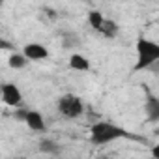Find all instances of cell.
<instances>
[{
	"mask_svg": "<svg viewBox=\"0 0 159 159\" xmlns=\"http://www.w3.org/2000/svg\"><path fill=\"white\" fill-rule=\"evenodd\" d=\"M56 107H58V112L64 116V118H69V120H75L79 116H83L84 112V103L79 96H73V94H66L62 96L58 101H56Z\"/></svg>",
	"mask_w": 159,
	"mask_h": 159,
	"instance_id": "cell-3",
	"label": "cell"
},
{
	"mask_svg": "<svg viewBox=\"0 0 159 159\" xmlns=\"http://www.w3.org/2000/svg\"><path fill=\"white\" fill-rule=\"evenodd\" d=\"M69 67L75 71H90V60L81 52H73L69 56Z\"/></svg>",
	"mask_w": 159,
	"mask_h": 159,
	"instance_id": "cell-9",
	"label": "cell"
},
{
	"mask_svg": "<svg viewBox=\"0 0 159 159\" xmlns=\"http://www.w3.org/2000/svg\"><path fill=\"white\" fill-rule=\"evenodd\" d=\"M152 157H153V159H159V142L153 144V148H152Z\"/></svg>",
	"mask_w": 159,
	"mask_h": 159,
	"instance_id": "cell-15",
	"label": "cell"
},
{
	"mask_svg": "<svg viewBox=\"0 0 159 159\" xmlns=\"http://www.w3.org/2000/svg\"><path fill=\"white\" fill-rule=\"evenodd\" d=\"M105 19H107V17H105L101 11H98V10H90V11H88V25H90L96 32H99V30H101V26H103Z\"/></svg>",
	"mask_w": 159,
	"mask_h": 159,
	"instance_id": "cell-12",
	"label": "cell"
},
{
	"mask_svg": "<svg viewBox=\"0 0 159 159\" xmlns=\"http://www.w3.org/2000/svg\"><path fill=\"white\" fill-rule=\"evenodd\" d=\"M0 45H2V49H10V47H11V45H10L6 39H0Z\"/></svg>",
	"mask_w": 159,
	"mask_h": 159,
	"instance_id": "cell-16",
	"label": "cell"
},
{
	"mask_svg": "<svg viewBox=\"0 0 159 159\" xmlns=\"http://www.w3.org/2000/svg\"><path fill=\"white\" fill-rule=\"evenodd\" d=\"M38 150L45 155H56L62 152V144H58L54 139H49V137H43L38 144Z\"/></svg>",
	"mask_w": 159,
	"mask_h": 159,
	"instance_id": "cell-8",
	"label": "cell"
},
{
	"mask_svg": "<svg viewBox=\"0 0 159 159\" xmlns=\"http://www.w3.org/2000/svg\"><path fill=\"white\" fill-rule=\"evenodd\" d=\"M144 114H146L148 122H152V124L159 122V98H155V96H148L146 98V101H144Z\"/></svg>",
	"mask_w": 159,
	"mask_h": 159,
	"instance_id": "cell-7",
	"label": "cell"
},
{
	"mask_svg": "<svg viewBox=\"0 0 159 159\" xmlns=\"http://www.w3.org/2000/svg\"><path fill=\"white\" fill-rule=\"evenodd\" d=\"M23 54L28 58V62H39V60H47L49 58V49L41 43H26L23 47Z\"/></svg>",
	"mask_w": 159,
	"mask_h": 159,
	"instance_id": "cell-5",
	"label": "cell"
},
{
	"mask_svg": "<svg viewBox=\"0 0 159 159\" xmlns=\"http://www.w3.org/2000/svg\"><path fill=\"white\" fill-rule=\"evenodd\" d=\"M0 98H2V103L11 107V109H19L23 103V92L15 83H2L0 86Z\"/></svg>",
	"mask_w": 159,
	"mask_h": 159,
	"instance_id": "cell-4",
	"label": "cell"
},
{
	"mask_svg": "<svg viewBox=\"0 0 159 159\" xmlns=\"http://www.w3.org/2000/svg\"><path fill=\"white\" fill-rule=\"evenodd\" d=\"M135 51H137V60L133 66L135 71L152 69L153 66L159 64V43L157 41L140 36L135 43Z\"/></svg>",
	"mask_w": 159,
	"mask_h": 159,
	"instance_id": "cell-2",
	"label": "cell"
},
{
	"mask_svg": "<svg viewBox=\"0 0 159 159\" xmlns=\"http://www.w3.org/2000/svg\"><path fill=\"white\" fill-rule=\"evenodd\" d=\"M26 64H28V58L23 52H11L10 58H8V66L11 69H23Z\"/></svg>",
	"mask_w": 159,
	"mask_h": 159,
	"instance_id": "cell-13",
	"label": "cell"
},
{
	"mask_svg": "<svg viewBox=\"0 0 159 159\" xmlns=\"http://www.w3.org/2000/svg\"><path fill=\"white\" fill-rule=\"evenodd\" d=\"M26 127L30 131H36V133H45L47 131V124H45V118L39 111H34V109H28V114H26V120H25Z\"/></svg>",
	"mask_w": 159,
	"mask_h": 159,
	"instance_id": "cell-6",
	"label": "cell"
},
{
	"mask_svg": "<svg viewBox=\"0 0 159 159\" xmlns=\"http://www.w3.org/2000/svg\"><path fill=\"white\" fill-rule=\"evenodd\" d=\"M62 47L64 49H77L81 45V36L75 34V32H64L62 34Z\"/></svg>",
	"mask_w": 159,
	"mask_h": 159,
	"instance_id": "cell-11",
	"label": "cell"
},
{
	"mask_svg": "<svg viewBox=\"0 0 159 159\" xmlns=\"http://www.w3.org/2000/svg\"><path fill=\"white\" fill-rule=\"evenodd\" d=\"M26 114H28V109H26V107H19V109H15L13 118H15L17 122H25V120H26Z\"/></svg>",
	"mask_w": 159,
	"mask_h": 159,
	"instance_id": "cell-14",
	"label": "cell"
},
{
	"mask_svg": "<svg viewBox=\"0 0 159 159\" xmlns=\"http://www.w3.org/2000/svg\"><path fill=\"white\" fill-rule=\"evenodd\" d=\"M129 131L112 124V122H105V120H98L90 125V142L96 146H107L114 140L120 139H129Z\"/></svg>",
	"mask_w": 159,
	"mask_h": 159,
	"instance_id": "cell-1",
	"label": "cell"
},
{
	"mask_svg": "<svg viewBox=\"0 0 159 159\" xmlns=\"http://www.w3.org/2000/svg\"><path fill=\"white\" fill-rule=\"evenodd\" d=\"M118 32H120V26H118V23L116 21H112V19H105V23H103V26H101V30H99V34L103 36V38H109V39H112V38H116L118 36Z\"/></svg>",
	"mask_w": 159,
	"mask_h": 159,
	"instance_id": "cell-10",
	"label": "cell"
}]
</instances>
